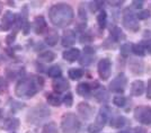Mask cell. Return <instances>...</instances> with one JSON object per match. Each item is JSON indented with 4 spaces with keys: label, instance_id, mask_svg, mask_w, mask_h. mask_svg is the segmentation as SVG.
I'll return each mask as SVG.
<instances>
[{
    "label": "cell",
    "instance_id": "obj_1",
    "mask_svg": "<svg viewBox=\"0 0 151 133\" xmlns=\"http://www.w3.org/2000/svg\"><path fill=\"white\" fill-rule=\"evenodd\" d=\"M44 86V79L42 77L31 76L23 77L16 85L15 94L19 98H32L36 95Z\"/></svg>",
    "mask_w": 151,
    "mask_h": 133
},
{
    "label": "cell",
    "instance_id": "obj_2",
    "mask_svg": "<svg viewBox=\"0 0 151 133\" xmlns=\"http://www.w3.org/2000/svg\"><path fill=\"white\" fill-rule=\"evenodd\" d=\"M51 23L58 27H65L71 24L75 18V12L72 7L67 4L53 5L49 10Z\"/></svg>",
    "mask_w": 151,
    "mask_h": 133
},
{
    "label": "cell",
    "instance_id": "obj_3",
    "mask_svg": "<svg viewBox=\"0 0 151 133\" xmlns=\"http://www.w3.org/2000/svg\"><path fill=\"white\" fill-rule=\"evenodd\" d=\"M81 123L73 113H67L61 119V130L63 133H79Z\"/></svg>",
    "mask_w": 151,
    "mask_h": 133
},
{
    "label": "cell",
    "instance_id": "obj_4",
    "mask_svg": "<svg viewBox=\"0 0 151 133\" xmlns=\"http://www.w3.org/2000/svg\"><path fill=\"white\" fill-rule=\"evenodd\" d=\"M49 116H50V109L46 106L38 105L36 107H33L29 109V112L27 113V116H26V121L29 124L37 125Z\"/></svg>",
    "mask_w": 151,
    "mask_h": 133
},
{
    "label": "cell",
    "instance_id": "obj_5",
    "mask_svg": "<svg viewBox=\"0 0 151 133\" xmlns=\"http://www.w3.org/2000/svg\"><path fill=\"white\" fill-rule=\"evenodd\" d=\"M107 119H108V113H107L106 108H101L99 111L98 115L96 116V120L93 124H90L88 127L89 133H98L101 132L104 129L105 124L107 123Z\"/></svg>",
    "mask_w": 151,
    "mask_h": 133
},
{
    "label": "cell",
    "instance_id": "obj_6",
    "mask_svg": "<svg viewBox=\"0 0 151 133\" xmlns=\"http://www.w3.org/2000/svg\"><path fill=\"white\" fill-rule=\"evenodd\" d=\"M123 25L126 29H129L131 32H138L140 28L137 16L130 9H125L123 12Z\"/></svg>",
    "mask_w": 151,
    "mask_h": 133
},
{
    "label": "cell",
    "instance_id": "obj_7",
    "mask_svg": "<svg viewBox=\"0 0 151 133\" xmlns=\"http://www.w3.org/2000/svg\"><path fill=\"white\" fill-rule=\"evenodd\" d=\"M134 117L141 124H151V107L139 106L134 109Z\"/></svg>",
    "mask_w": 151,
    "mask_h": 133
},
{
    "label": "cell",
    "instance_id": "obj_8",
    "mask_svg": "<svg viewBox=\"0 0 151 133\" xmlns=\"http://www.w3.org/2000/svg\"><path fill=\"white\" fill-rule=\"evenodd\" d=\"M126 83H127L126 76L123 72H121L111 81V83H109V90L113 91V93H123L125 90Z\"/></svg>",
    "mask_w": 151,
    "mask_h": 133
},
{
    "label": "cell",
    "instance_id": "obj_9",
    "mask_svg": "<svg viewBox=\"0 0 151 133\" xmlns=\"http://www.w3.org/2000/svg\"><path fill=\"white\" fill-rule=\"evenodd\" d=\"M97 71H98V76L101 80H107L109 79L111 73H112V62L109 59H101L98 62L97 65Z\"/></svg>",
    "mask_w": 151,
    "mask_h": 133
},
{
    "label": "cell",
    "instance_id": "obj_10",
    "mask_svg": "<svg viewBox=\"0 0 151 133\" xmlns=\"http://www.w3.org/2000/svg\"><path fill=\"white\" fill-rule=\"evenodd\" d=\"M18 20V15L14 14L10 10H7L4 14L2 18H1V28L2 31H9L10 28H13L14 26L17 24Z\"/></svg>",
    "mask_w": 151,
    "mask_h": 133
},
{
    "label": "cell",
    "instance_id": "obj_11",
    "mask_svg": "<svg viewBox=\"0 0 151 133\" xmlns=\"http://www.w3.org/2000/svg\"><path fill=\"white\" fill-rule=\"evenodd\" d=\"M52 87H53L54 93H57V94H61V93L67 91V90L70 88V83L65 78L60 77V78H57V79H54V80H53V83H52Z\"/></svg>",
    "mask_w": 151,
    "mask_h": 133
},
{
    "label": "cell",
    "instance_id": "obj_12",
    "mask_svg": "<svg viewBox=\"0 0 151 133\" xmlns=\"http://www.w3.org/2000/svg\"><path fill=\"white\" fill-rule=\"evenodd\" d=\"M78 112L79 114L81 115L85 120H89L94 116V112L95 109L93 106H90L88 103H85V101H81L78 104Z\"/></svg>",
    "mask_w": 151,
    "mask_h": 133
},
{
    "label": "cell",
    "instance_id": "obj_13",
    "mask_svg": "<svg viewBox=\"0 0 151 133\" xmlns=\"http://www.w3.org/2000/svg\"><path fill=\"white\" fill-rule=\"evenodd\" d=\"M95 54H96V51H95L94 47H91V46H85L83 47V57L79 61L80 64L85 65V67L89 65V64L93 62V59H94Z\"/></svg>",
    "mask_w": 151,
    "mask_h": 133
},
{
    "label": "cell",
    "instance_id": "obj_14",
    "mask_svg": "<svg viewBox=\"0 0 151 133\" xmlns=\"http://www.w3.org/2000/svg\"><path fill=\"white\" fill-rule=\"evenodd\" d=\"M79 57H80V50H79V49H76V47L69 49V50L64 51L62 53V58L65 61L70 62V63L77 61Z\"/></svg>",
    "mask_w": 151,
    "mask_h": 133
},
{
    "label": "cell",
    "instance_id": "obj_15",
    "mask_svg": "<svg viewBox=\"0 0 151 133\" xmlns=\"http://www.w3.org/2000/svg\"><path fill=\"white\" fill-rule=\"evenodd\" d=\"M47 24H46V22H45V18L43 16H37L36 18L34 19V31L36 34H42V33L44 32L45 29H46V27H47Z\"/></svg>",
    "mask_w": 151,
    "mask_h": 133
},
{
    "label": "cell",
    "instance_id": "obj_16",
    "mask_svg": "<svg viewBox=\"0 0 151 133\" xmlns=\"http://www.w3.org/2000/svg\"><path fill=\"white\" fill-rule=\"evenodd\" d=\"M2 129L9 130V131H15L19 127V120L16 117H9L2 121Z\"/></svg>",
    "mask_w": 151,
    "mask_h": 133
},
{
    "label": "cell",
    "instance_id": "obj_17",
    "mask_svg": "<svg viewBox=\"0 0 151 133\" xmlns=\"http://www.w3.org/2000/svg\"><path fill=\"white\" fill-rule=\"evenodd\" d=\"M76 42V34L73 31L68 29L63 33L62 36V45L63 46H71L73 45Z\"/></svg>",
    "mask_w": 151,
    "mask_h": 133
},
{
    "label": "cell",
    "instance_id": "obj_18",
    "mask_svg": "<svg viewBox=\"0 0 151 133\" xmlns=\"http://www.w3.org/2000/svg\"><path fill=\"white\" fill-rule=\"evenodd\" d=\"M145 91V83L141 80H135L131 85V95L141 96Z\"/></svg>",
    "mask_w": 151,
    "mask_h": 133
},
{
    "label": "cell",
    "instance_id": "obj_19",
    "mask_svg": "<svg viewBox=\"0 0 151 133\" xmlns=\"http://www.w3.org/2000/svg\"><path fill=\"white\" fill-rule=\"evenodd\" d=\"M46 101L49 103V105L54 106V107L60 106V104L62 103V99L60 98V96L58 95L57 93H49V94H46Z\"/></svg>",
    "mask_w": 151,
    "mask_h": 133
},
{
    "label": "cell",
    "instance_id": "obj_20",
    "mask_svg": "<svg viewBox=\"0 0 151 133\" xmlns=\"http://www.w3.org/2000/svg\"><path fill=\"white\" fill-rule=\"evenodd\" d=\"M37 59H38V61H41V62L49 63V62L54 61V59H55V54H54L53 52H51V51H44V52H42V53H40V54H38Z\"/></svg>",
    "mask_w": 151,
    "mask_h": 133
},
{
    "label": "cell",
    "instance_id": "obj_21",
    "mask_svg": "<svg viewBox=\"0 0 151 133\" xmlns=\"http://www.w3.org/2000/svg\"><path fill=\"white\" fill-rule=\"evenodd\" d=\"M91 90V85L88 83H80L77 86V93L80 96H88Z\"/></svg>",
    "mask_w": 151,
    "mask_h": 133
},
{
    "label": "cell",
    "instance_id": "obj_22",
    "mask_svg": "<svg viewBox=\"0 0 151 133\" xmlns=\"http://www.w3.org/2000/svg\"><path fill=\"white\" fill-rule=\"evenodd\" d=\"M68 75H69L70 79H72V80H79V79H81L82 77H83V75H85V71H83L82 69L72 68V69L69 70Z\"/></svg>",
    "mask_w": 151,
    "mask_h": 133
},
{
    "label": "cell",
    "instance_id": "obj_23",
    "mask_svg": "<svg viewBox=\"0 0 151 133\" xmlns=\"http://www.w3.org/2000/svg\"><path fill=\"white\" fill-rule=\"evenodd\" d=\"M47 76L53 78V79H57L62 76V70L59 65H52L51 68H49L47 70Z\"/></svg>",
    "mask_w": 151,
    "mask_h": 133
},
{
    "label": "cell",
    "instance_id": "obj_24",
    "mask_svg": "<svg viewBox=\"0 0 151 133\" xmlns=\"http://www.w3.org/2000/svg\"><path fill=\"white\" fill-rule=\"evenodd\" d=\"M111 38L113 40L114 42H120L121 40L124 38V35H123V32L120 27H114L113 29L111 31Z\"/></svg>",
    "mask_w": 151,
    "mask_h": 133
},
{
    "label": "cell",
    "instance_id": "obj_25",
    "mask_svg": "<svg viewBox=\"0 0 151 133\" xmlns=\"http://www.w3.org/2000/svg\"><path fill=\"white\" fill-rule=\"evenodd\" d=\"M131 52H133L138 57H145V53H147L143 44H132V46H131Z\"/></svg>",
    "mask_w": 151,
    "mask_h": 133
},
{
    "label": "cell",
    "instance_id": "obj_26",
    "mask_svg": "<svg viewBox=\"0 0 151 133\" xmlns=\"http://www.w3.org/2000/svg\"><path fill=\"white\" fill-rule=\"evenodd\" d=\"M106 23H107L106 12H105V10H101V13L98 14V16H97V24L99 26V28L104 29L105 26H106Z\"/></svg>",
    "mask_w": 151,
    "mask_h": 133
},
{
    "label": "cell",
    "instance_id": "obj_27",
    "mask_svg": "<svg viewBox=\"0 0 151 133\" xmlns=\"http://www.w3.org/2000/svg\"><path fill=\"white\" fill-rule=\"evenodd\" d=\"M112 127H115V129H119V127H122L125 125V119L123 116H116L111 120V124H109Z\"/></svg>",
    "mask_w": 151,
    "mask_h": 133
},
{
    "label": "cell",
    "instance_id": "obj_28",
    "mask_svg": "<svg viewBox=\"0 0 151 133\" xmlns=\"http://www.w3.org/2000/svg\"><path fill=\"white\" fill-rule=\"evenodd\" d=\"M42 133H59L57 124L54 122H51V123H46L44 124V127L42 129Z\"/></svg>",
    "mask_w": 151,
    "mask_h": 133
},
{
    "label": "cell",
    "instance_id": "obj_29",
    "mask_svg": "<svg viewBox=\"0 0 151 133\" xmlns=\"http://www.w3.org/2000/svg\"><path fill=\"white\" fill-rule=\"evenodd\" d=\"M59 41V35L55 32H52L51 34H49V36L45 37V43L50 46H54Z\"/></svg>",
    "mask_w": 151,
    "mask_h": 133
},
{
    "label": "cell",
    "instance_id": "obj_30",
    "mask_svg": "<svg viewBox=\"0 0 151 133\" xmlns=\"http://www.w3.org/2000/svg\"><path fill=\"white\" fill-rule=\"evenodd\" d=\"M113 103L114 105L117 106V107H124L126 104V99L123 96H116L113 98Z\"/></svg>",
    "mask_w": 151,
    "mask_h": 133
},
{
    "label": "cell",
    "instance_id": "obj_31",
    "mask_svg": "<svg viewBox=\"0 0 151 133\" xmlns=\"http://www.w3.org/2000/svg\"><path fill=\"white\" fill-rule=\"evenodd\" d=\"M62 103L67 107H71L72 104H73V96H72V94H71V93H68L67 95L63 96Z\"/></svg>",
    "mask_w": 151,
    "mask_h": 133
},
{
    "label": "cell",
    "instance_id": "obj_32",
    "mask_svg": "<svg viewBox=\"0 0 151 133\" xmlns=\"http://www.w3.org/2000/svg\"><path fill=\"white\" fill-rule=\"evenodd\" d=\"M103 5H104V2H101V1H91V2H89V9L91 13H96L97 10L101 9Z\"/></svg>",
    "mask_w": 151,
    "mask_h": 133
},
{
    "label": "cell",
    "instance_id": "obj_33",
    "mask_svg": "<svg viewBox=\"0 0 151 133\" xmlns=\"http://www.w3.org/2000/svg\"><path fill=\"white\" fill-rule=\"evenodd\" d=\"M135 16H137V18L140 19V20H145V19L150 18L151 13H150V10H148V9H143V10H140Z\"/></svg>",
    "mask_w": 151,
    "mask_h": 133
},
{
    "label": "cell",
    "instance_id": "obj_34",
    "mask_svg": "<svg viewBox=\"0 0 151 133\" xmlns=\"http://www.w3.org/2000/svg\"><path fill=\"white\" fill-rule=\"evenodd\" d=\"M96 99L98 101H106L108 99V94L106 93L105 89H101L97 94H96Z\"/></svg>",
    "mask_w": 151,
    "mask_h": 133
},
{
    "label": "cell",
    "instance_id": "obj_35",
    "mask_svg": "<svg viewBox=\"0 0 151 133\" xmlns=\"http://www.w3.org/2000/svg\"><path fill=\"white\" fill-rule=\"evenodd\" d=\"M131 46L132 45L130 44H123L121 45V53L124 55V57H127L130 54V51H131Z\"/></svg>",
    "mask_w": 151,
    "mask_h": 133
},
{
    "label": "cell",
    "instance_id": "obj_36",
    "mask_svg": "<svg viewBox=\"0 0 151 133\" xmlns=\"http://www.w3.org/2000/svg\"><path fill=\"white\" fill-rule=\"evenodd\" d=\"M16 34H17V31H15L14 33H12L10 35H8L6 38V43L8 45H12L15 42V38H16Z\"/></svg>",
    "mask_w": 151,
    "mask_h": 133
},
{
    "label": "cell",
    "instance_id": "obj_37",
    "mask_svg": "<svg viewBox=\"0 0 151 133\" xmlns=\"http://www.w3.org/2000/svg\"><path fill=\"white\" fill-rule=\"evenodd\" d=\"M91 40H93V37L90 36V34H88V33H87V34H85V33H83V34H82V36L80 37V42H81L82 44H85V43L90 42Z\"/></svg>",
    "mask_w": 151,
    "mask_h": 133
},
{
    "label": "cell",
    "instance_id": "obj_38",
    "mask_svg": "<svg viewBox=\"0 0 151 133\" xmlns=\"http://www.w3.org/2000/svg\"><path fill=\"white\" fill-rule=\"evenodd\" d=\"M7 87H8L7 81L2 78V77H0V93H1V91H5V90L7 89Z\"/></svg>",
    "mask_w": 151,
    "mask_h": 133
},
{
    "label": "cell",
    "instance_id": "obj_39",
    "mask_svg": "<svg viewBox=\"0 0 151 133\" xmlns=\"http://www.w3.org/2000/svg\"><path fill=\"white\" fill-rule=\"evenodd\" d=\"M143 46H145V52H149L151 54V38L143 43Z\"/></svg>",
    "mask_w": 151,
    "mask_h": 133
},
{
    "label": "cell",
    "instance_id": "obj_40",
    "mask_svg": "<svg viewBox=\"0 0 151 133\" xmlns=\"http://www.w3.org/2000/svg\"><path fill=\"white\" fill-rule=\"evenodd\" d=\"M142 6H143V1H138V0H135V1H133V2H132V7H133V8L140 9V8H141Z\"/></svg>",
    "mask_w": 151,
    "mask_h": 133
},
{
    "label": "cell",
    "instance_id": "obj_41",
    "mask_svg": "<svg viewBox=\"0 0 151 133\" xmlns=\"http://www.w3.org/2000/svg\"><path fill=\"white\" fill-rule=\"evenodd\" d=\"M147 98L151 99V79L148 81V88H147Z\"/></svg>",
    "mask_w": 151,
    "mask_h": 133
},
{
    "label": "cell",
    "instance_id": "obj_42",
    "mask_svg": "<svg viewBox=\"0 0 151 133\" xmlns=\"http://www.w3.org/2000/svg\"><path fill=\"white\" fill-rule=\"evenodd\" d=\"M133 133H147V130L142 127H138L133 130Z\"/></svg>",
    "mask_w": 151,
    "mask_h": 133
},
{
    "label": "cell",
    "instance_id": "obj_43",
    "mask_svg": "<svg viewBox=\"0 0 151 133\" xmlns=\"http://www.w3.org/2000/svg\"><path fill=\"white\" fill-rule=\"evenodd\" d=\"M123 2H124V1H108V4H109L111 6H121Z\"/></svg>",
    "mask_w": 151,
    "mask_h": 133
},
{
    "label": "cell",
    "instance_id": "obj_44",
    "mask_svg": "<svg viewBox=\"0 0 151 133\" xmlns=\"http://www.w3.org/2000/svg\"><path fill=\"white\" fill-rule=\"evenodd\" d=\"M4 60H5V59H4V57L0 54V63H2V61H4Z\"/></svg>",
    "mask_w": 151,
    "mask_h": 133
},
{
    "label": "cell",
    "instance_id": "obj_45",
    "mask_svg": "<svg viewBox=\"0 0 151 133\" xmlns=\"http://www.w3.org/2000/svg\"><path fill=\"white\" fill-rule=\"evenodd\" d=\"M1 12H2V6H1V4H0V14H1Z\"/></svg>",
    "mask_w": 151,
    "mask_h": 133
},
{
    "label": "cell",
    "instance_id": "obj_46",
    "mask_svg": "<svg viewBox=\"0 0 151 133\" xmlns=\"http://www.w3.org/2000/svg\"><path fill=\"white\" fill-rule=\"evenodd\" d=\"M119 133H129L127 131H121V132H119Z\"/></svg>",
    "mask_w": 151,
    "mask_h": 133
}]
</instances>
